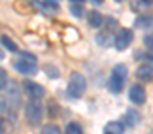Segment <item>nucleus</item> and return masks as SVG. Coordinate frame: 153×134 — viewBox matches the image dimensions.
<instances>
[{"instance_id": "f257e3e1", "label": "nucleus", "mask_w": 153, "mask_h": 134, "mask_svg": "<svg viewBox=\"0 0 153 134\" xmlns=\"http://www.w3.org/2000/svg\"><path fill=\"white\" fill-rule=\"evenodd\" d=\"M126 75H128L126 66H125V64H116L114 70H112V73H111V79H109V82H107L109 89H111L112 93H119V91L123 89V86H125Z\"/></svg>"}, {"instance_id": "f03ea898", "label": "nucleus", "mask_w": 153, "mask_h": 134, "mask_svg": "<svg viewBox=\"0 0 153 134\" xmlns=\"http://www.w3.org/2000/svg\"><path fill=\"white\" fill-rule=\"evenodd\" d=\"M84 91H85V79H84V75L78 73V72H73L70 75V81H68V97L78 98V97L84 95Z\"/></svg>"}, {"instance_id": "7ed1b4c3", "label": "nucleus", "mask_w": 153, "mask_h": 134, "mask_svg": "<svg viewBox=\"0 0 153 134\" xmlns=\"http://www.w3.org/2000/svg\"><path fill=\"white\" fill-rule=\"evenodd\" d=\"M25 118L32 125L41 122V118H43V107H41V104H39L38 100L27 102V106H25Z\"/></svg>"}, {"instance_id": "20e7f679", "label": "nucleus", "mask_w": 153, "mask_h": 134, "mask_svg": "<svg viewBox=\"0 0 153 134\" xmlns=\"http://www.w3.org/2000/svg\"><path fill=\"white\" fill-rule=\"evenodd\" d=\"M134 40V32L130 29H119L117 34H116V40H114V46L117 50H125L128 45L132 43Z\"/></svg>"}, {"instance_id": "39448f33", "label": "nucleus", "mask_w": 153, "mask_h": 134, "mask_svg": "<svg viewBox=\"0 0 153 134\" xmlns=\"http://www.w3.org/2000/svg\"><path fill=\"white\" fill-rule=\"evenodd\" d=\"M14 68H16V72L23 73V75H32V73H36V72H38L36 63L25 61V59H22V57H18V59L14 61Z\"/></svg>"}, {"instance_id": "423d86ee", "label": "nucleus", "mask_w": 153, "mask_h": 134, "mask_svg": "<svg viewBox=\"0 0 153 134\" xmlns=\"http://www.w3.org/2000/svg\"><path fill=\"white\" fill-rule=\"evenodd\" d=\"M23 88H25V93H27L29 97H32V100H34V98L38 100V98H41V97H45V88H43V86H39L38 82L27 81Z\"/></svg>"}, {"instance_id": "0eeeda50", "label": "nucleus", "mask_w": 153, "mask_h": 134, "mask_svg": "<svg viewBox=\"0 0 153 134\" xmlns=\"http://www.w3.org/2000/svg\"><path fill=\"white\" fill-rule=\"evenodd\" d=\"M128 97H130V100H132L134 104L141 106V104H144V100H146V91H144V88H143V86L135 84V86H132V88H130Z\"/></svg>"}, {"instance_id": "6e6552de", "label": "nucleus", "mask_w": 153, "mask_h": 134, "mask_svg": "<svg viewBox=\"0 0 153 134\" xmlns=\"http://www.w3.org/2000/svg\"><path fill=\"white\" fill-rule=\"evenodd\" d=\"M137 79L139 81H152L153 79V68L150 64H143L137 68Z\"/></svg>"}, {"instance_id": "1a4fd4ad", "label": "nucleus", "mask_w": 153, "mask_h": 134, "mask_svg": "<svg viewBox=\"0 0 153 134\" xmlns=\"http://www.w3.org/2000/svg\"><path fill=\"white\" fill-rule=\"evenodd\" d=\"M125 125L121 122H109L103 129V134H123Z\"/></svg>"}, {"instance_id": "9d476101", "label": "nucleus", "mask_w": 153, "mask_h": 134, "mask_svg": "<svg viewBox=\"0 0 153 134\" xmlns=\"http://www.w3.org/2000/svg\"><path fill=\"white\" fill-rule=\"evenodd\" d=\"M137 124H139V113H137V111H126L125 120H123V125L134 127V125H137Z\"/></svg>"}, {"instance_id": "9b49d317", "label": "nucleus", "mask_w": 153, "mask_h": 134, "mask_svg": "<svg viewBox=\"0 0 153 134\" xmlns=\"http://www.w3.org/2000/svg\"><path fill=\"white\" fill-rule=\"evenodd\" d=\"M87 20H89V25H91V27H100V25L103 23V16H102L98 11H91Z\"/></svg>"}, {"instance_id": "f8f14e48", "label": "nucleus", "mask_w": 153, "mask_h": 134, "mask_svg": "<svg viewBox=\"0 0 153 134\" xmlns=\"http://www.w3.org/2000/svg\"><path fill=\"white\" fill-rule=\"evenodd\" d=\"M96 43L100 46H109L111 45V32H98L96 34Z\"/></svg>"}, {"instance_id": "ddd939ff", "label": "nucleus", "mask_w": 153, "mask_h": 134, "mask_svg": "<svg viewBox=\"0 0 153 134\" xmlns=\"http://www.w3.org/2000/svg\"><path fill=\"white\" fill-rule=\"evenodd\" d=\"M135 25L137 27H152L153 25V16L150 14H144V16H139L137 20H135Z\"/></svg>"}, {"instance_id": "4468645a", "label": "nucleus", "mask_w": 153, "mask_h": 134, "mask_svg": "<svg viewBox=\"0 0 153 134\" xmlns=\"http://www.w3.org/2000/svg\"><path fill=\"white\" fill-rule=\"evenodd\" d=\"M0 41H2V45H4L7 50H11V52H18V46H16V43H14L11 38H7V36H2V38H0Z\"/></svg>"}, {"instance_id": "2eb2a0df", "label": "nucleus", "mask_w": 153, "mask_h": 134, "mask_svg": "<svg viewBox=\"0 0 153 134\" xmlns=\"http://www.w3.org/2000/svg\"><path fill=\"white\" fill-rule=\"evenodd\" d=\"M66 134H82V127L76 122H70L66 125Z\"/></svg>"}, {"instance_id": "dca6fc26", "label": "nucleus", "mask_w": 153, "mask_h": 134, "mask_svg": "<svg viewBox=\"0 0 153 134\" xmlns=\"http://www.w3.org/2000/svg\"><path fill=\"white\" fill-rule=\"evenodd\" d=\"M45 73H46L48 77H59V70H57L55 66H52V64H46V66H45Z\"/></svg>"}, {"instance_id": "f3484780", "label": "nucleus", "mask_w": 153, "mask_h": 134, "mask_svg": "<svg viewBox=\"0 0 153 134\" xmlns=\"http://www.w3.org/2000/svg\"><path fill=\"white\" fill-rule=\"evenodd\" d=\"M41 134H61V131H59V127H55V125H46V127H43Z\"/></svg>"}, {"instance_id": "a211bd4d", "label": "nucleus", "mask_w": 153, "mask_h": 134, "mask_svg": "<svg viewBox=\"0 0 153 134\" xmlns=\"http://www.w3.org/2000/svg\"><path fill=\"white\" fill-rule=\"evenodd\" d=\"M7 111H9V104H7V100H5L4 97H0V118H2Z\"/></svg>"}, {"instance_id": "6ab92c4d", "label": "nucleus", "mask_w": 153, "mask_h": 134, "mask_svg": "<svg viewBox=\"0 0 153 134\" xmlns=\"http://www.w3.org/2000/svg\"><path fill=\"white\" fill-rule=\"evenodd\" d=\"M71 14H73V16H76V18H82L84 9H82V5H80V4H78V5H76V4H73V5H71Z\"/></svg>"}, {"instance_id": "aec40b11", "label": "nucleus", "mask_w": 153, "mask_h": 134, "mask_svg": "<svg viewBox=\"0 0 153 134\" xmlns=\"http://www.w3.org/2000/svg\"><path fill=\"white\" fill-rule=\"evenodd\" d=\"M43 7H45V9H50L52 13H55L59 5H57V4H55L53 0H45V2H43Z\"/></svg>"}, {"instance_id": "412c9836", "label": "nucleus", "mask_w": 153, "mask_h": 134, "mask_svg": "<svg viewBox=\"0 0 153 134\" xmlns=\"http://www.w3.org/2000/svg\"><path fill=\"white\" fill-rule=\"evenodd\" d=\"M18 57H22V59H25V61H30V63H36V55L30 54V52H20Z\"/></svg>"}, {"instance_id": "4be33fe9", "label": "nucleus", "mask_w": 153, "mask_h": 134, "mask_svg": "<svg viewBox=\"0 0 153 134\" xmlns=\"http://www.w3.org/2000/svg\"><path fill=\"white\" fill-rule=\"evenodd\" d=\"M5 86H7V73L4 68H0V89L5 88Z\"/></svg>"}, {"instance_id": "5701e85b", "label": "nucleus", "mask_w": 153, "mask_h": 134, "mask_svg": "<svg viewBox=\"0 0 153 134\" xmlns=\"http://www.w3.org/2000/svg\"><path fill=\"white\" fill-rule=\"evenodd\" d=\"M7 133V122L4 118H0V134H5Z\"/></svg>"}, {"instance_id": "b1692460", "label": "nucleus", "mask_w": 153, "mask_h": 134, "mask_svg": "<svg viewBox=\"0 0 153 134\" xmlns=\"http://www.w3.org/2000/svg\"><path fill=\"white\" fill-rule=\"evenodd\" d=\"M144 43H146V46H152V48H153V36L146 38V40H144Z\"/></svg>"}, {"instance_id": "393cba45", "label": "nucleus", "mask_w": 153, "mask_h": 134, "mask_svg": "<svg viewBox=\"0 0 153 134\" xmlns=\"http://www.w3.org/2000/svg\"><path fill=\"white\" fill-rule=\"evenodd\" d=\"M2 59H4V52L0 50V61H2Z\"/></svg>"}, {"instance_id": "a878e982", "label": "nucleus", "mask_w": 153, "mask_h": 134, "mask_svg": "<svg viewBox=\"0 0 153 134\" xmlns=\"http://www.w3.org/2000/svg\"><path fill=\"white\" fill-rule=\"evenodd\" d=\"M144 2H146V4H152L153 0H144Z\"/></svg>"}, {"instance_id": "bb28decb", "label": "nucleus", "mask_w": 153, "mask_h": 134, "mask_svg": "<svg viewBox=\"0 0 153 134\" xmlns=\"http://www.w3.org/2000/svg\"><path fill=\"white\" fill-rule=\"evenodd\" d=\"M94 2H96V4H102V0H94Z\"/></svg>"}, {"instance_id": "cd10ccee", "label": "nucleus", "mask_w": 153, "mask_h": 134, "mask_svg": "<svg viewBox=\"0 0 153 134\" xmlns=\"http://www.w3.org/2000/svg\"><path fill=\"white\" fill-rule=\"evenodd\" d=\"M73 2H84V0H73Z\"/></svg>"}, {"instance_id": "c85d7f7f", "label": "nucleus", "mask_w": 153, "mask_h": 134, "mask_svg": "<svg viewBox=\"0 0 153 134\" xmlns=\"http://www.w3.org/2000/svg\"><path fill=\"white\" fill-rule=\"evenodd\" d=\"M116 2H121V0H116Z\"/></svg>"}]
</instances>
